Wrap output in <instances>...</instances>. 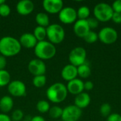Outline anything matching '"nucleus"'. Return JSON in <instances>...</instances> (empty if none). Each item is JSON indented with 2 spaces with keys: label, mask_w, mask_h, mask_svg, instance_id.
Listing matches in <instances>:
<instances>
[{
  "label": "nucleus",
  "mask_w": 121,
  "mask_h": 121,
  "mask_svg": "<svg viewBox=\"0 0 121 121\" xmlns=\"http://www.w3.org/2000/svg\"><path fill=\"white\" fill-rule=\"evenodd\" d=\"M57 49L55 45L48 40L38 42L34 48V53L38 59L41 60H48L53 58L56 55Z\"/></svg>",
  "instance_id": "nucleus-3"
},
{
  "label": "nucleus",
  "mask_w": 121,
  "mask_h": 121,
  "mask_svg": "<svg viewBox=\"0 0 121 121\" xmlns=\"http://www.w3.org/2000/svg\"><path fill=\"white\" fill-rule=\"evenodd\" d=\"M82 109L74 105H69L63 108L62 114V121H78L82 116Z\"/></svg>",
  "instance_id": "nucleus-8"
},
{
  "label": "nucleus",
  "mask_w": 121,
  "mask_h": 121,
  "mask_svg": "<svg viewBox=\"0 0 121 121\" xmlns=\"http://www.w3.org/2000/svg\"><path fill=\"white\" fill-rule=\"evenodd\" d=\"M47 38L53 45L61 43L65 37V31L63 27L57 23L50 24L46 28Z\"/></svg>",
  "instance_id": "nucleus-4"
},
{
  "label": "nucleus",
  "mask_w": 121,
  "mask_h": 121,
  "mask_svg": "<svg viewBox=\"0 0 121 121\" xmlns=\"http://www.w3.org/2000/svg\"><path fill=\"white\" fill-rule=\"evenodd\" d=\"M94 83L91 81H86L84 82V89L87 91H91L94 89Z\"/></svg>",
  "instance_id": "nucleus-37"
},
{
  "label": "nucleus",
  "mask_w": 121,
  "mask_h": 121,
  "mask_svg": "<svg viewBox=\"0 0 121 121\" xmlns=\"http://www.w3.org/2000/svg\"><path fill=\"white\" fill-rule=\"evenodd\" d=\"M11 82V74L6 70H0V87H4L8 86Z\"/></svg>",
  "instance_id": "nucleus-23"
},
{
  "label": "nucleus",
  "mask_w": 121,
  "mask_h": 121,
  "mask_svg": "<svg viewBox=\"0 0 121 121\" xmlns=\"http://www.w3.org/2000/svg\"><path fill=\"white\" fill-rule=\"evenodd\" d=\"M68 91L67 86L61 83L56 82L50 85L46 91L48 99L54 104H60L64 101L67 96Z\"/></svg>",
  "instance_id": "nucleus-2"
},
{
  "label": "nucleus",
  "mask_w": 121,
  "mask_h": 121,
  "mask_svg": "<svg viewBox=\"0 0 121 121\" xmlns=\"http://www.w3.org/2000/svg\"><path fill=\"white\" fill-rule=\"evenodd\" d=\"M46 82H47V77L45 75L35 76L32 80L33 85L36 88L43 87L46 84Z\"/></svg>",
  "instance_id": "nucleus-24"
},
{
  "label": "nucleus",
  "mask_w": 121,
  "mask_h": 121,
  "mask_svg": "<svg viewBox=\"0 0 121 121\" xmlns=\"http://www.w3.org/2000/svg\"><path fill=\"white\" fill-rule=\"evenodd\" d=\"M21 121H28V120H22Z\"/></svg>",
  "instance_id": "nucleus-41"
},
{
  "label": "nucleus",
  "mask_w": 121,
  "mask_h": 121,
  "mask_svg": "<svg viewBox=\"0 0 121 121\" xmlns=\"http://www.w3.org/2000/svg\"><path fill=\"white\" fill-rule=\"evenodd\" d=\"M13 107V100L10 96H4L0 99V111L2 113L10 112Z\"/></svg>",
  "instance_id": "nucleus-19"
},
{
  "label": "nucleus",
  "mask_w": 121,
  "mask_h": 121,
  "mask_svg": "<svg viewBox=\"0 0 121 121\" xmlns=\"http://www.w3.org/2000/svg\"><path fill=\"white\" fill-rule=\"evenodd\" d=\"M7 89L11 96L14 97H23L26 94V86L20 80H13L7 86Z\"/></svg>",
  "instance_id": "nucleus-9"
},
{
  "label": "nucleus",
  "mask_w": 121,
  "mask_h": 121,
  "mask_svg": "<svg viewBox=\"0 0 121 121\" xmlns=\"http://www.w3.org/2000/svg\"><path fill=\"white\" fill-rule=\"evenodd\" d=\"M4 3H6V1H5L4 0H0V5H1V4H4Z\"/></svg>",
  "instance_id": "nucleus-40"
},
{
  "label": "nucleus",
  "mask_w": 121,
  "mask_h": 121,
  "mask_svg": "<svg viewBox=\"0 0 121 121\" xmlns=\"http://www.w3.org/2000/svg\"><path fill=\"white\" fill-rule=\"evenodd\" d=\"M83 38L88 43H94L99 40V36L98 33L93 30H90Z\"/></svg>",
  "instance_id": "nucleus-28"
},
{
  "label": "nucleus",
  "mask_w": 121,
  "mask_h": 121,
  "mask_svg": "<svg viewBox=\"0 0 121 121\" xmlns=\"http://www.w3.org/2000/svg\"><path fill=\"white\" fill-rule=\"evenodd\" d=\"M111 112V106L108 103L103 104L100 107V113L104 117H108Z\"/></svg>",
  "instance_id": "nucleus-29"
},
{
  "label": "nucleus",
  "mask_w": 121,
  "mask_h": 121,
  "mask_svg": "<svg viewBox=\"0 0 121 121\" xmlns=\"http://www.w3.org/2000/svg\"><path fill=\"white\" fill-rule=\"evenodd\" d=\"M66 86L69 93L77 96L84 90V82L82 79L76 78L68 82Z\"/></svg>",
  "instance_id": "nucleus-15"
},
{
  "label": "nucleus",
  "mask_w": 121,
  "mask_h": 121,
  "mask_svg": "<svg viewBox=\"0 0 121 121\" xmlns=\"http://www.w3.org/2000/svg\"><path fill=\"white\" fill-rule=\"evenodd\" d=\"M63 1L62 0H44L43 7L44 10L51 14L59 13L63 9Z\"/></svg>",
  "instance_id": "nucleus-12"
},
{
  "label": "nucleus",
  "mask_w": 121,
  "mask_h": 121,
  "mask_svg": "<svg viewBox=\"0 0 121 121\" xmlns=\"http://www.w3.org/2000/svg\"><path fill=\"white\" fill-rule=\"evenodd\" d=\"M77 18H79V19L86 20L89 17L90 9L86 6H82L77 11Z\"/></svg>",
  "instance_id": "nucleus-27"
},
{
  "label": "nucleus",
  "mask_w": 121,
  "mask_h": 121,
  "mask_svg": "<svg viewBox=\"0 0 121 121\" xmlns=\"http://www.w3.org/2000/svg\"><path fill=\"white\" fill-rule=\"evenodd\" d=\"M50 108V105L49 102L45 100H40L39 101H38L36 104L37 111L41 113H48Z\"/></svg>",
  "instance_id": "nucleus-25"
},
{
  "label": "nucleus",
  "mask_w": 121,
  "mask_h": 121,
  "mask_svg": "<svg viewBox=\"0 0 121 121\" xmlns=\"http://www.w3.org/2000/svg\"><path fill=\"white\" fill-rule=\"evenodd\" d=\"M33 34L34 35V36H35V38L37 39L38 42L45 40V38H47L46 28H44V27H42V26H37L34 28Z\"/></svg>",
  "instance_id": "nucleus-21"
},
{
  "label": "nucleus",
  "mask_w": 121,
  "mask_h": 121,
  "mask_svg": "<svg viewBox=\"0 0 121 121\" xmlns=\"http://www.w3.org/2000/svg\"><path fill=\"white\" fill-rule=\"evenodd\" d=\"M62 111L63 109L58 106H53L52 107H50L49 111H48V114L49 116L53 119H57L62 117Z\"/></svg>",
  "instance_id": "nucleus-26"
},
{
  "label": "nucleus",
  "mask_w": 121,
  "mask_h": 121,
  "mask_svg": "<svg viewBox=\"0 0 121 121\" xmlns=\"http://www.w3.org/2000/svg\"><path fill=\"white\" fill-rule=\"evenodd\" d=\"M91 103V97L89 94L86 92H82L79 94L77 95L74 99V105L79 108L80 109H83L86 108Z\"/></svg>",
  "instance_id": "nucleus-18"
},
{
  "label": "nucleus",
  "mask_w": 121,
  "mask_h": 121,
  "mask_svg": "<svg viewBox=\"0 0 121 121\" xmlns=\"http://www.w3.org/2000/svg\"><path fill=\"white\" fill-rule=\"evenodd\" d=\"M0 121H11V118L6 113H0Z\"/></svg>",
  "instance_id": "nucleus-38"
},
{
  "label": "nucleus",
  "mask_w": 121,
  "mask_h": 121,
  "mask_svg": "<svg viewBox=\"0 0 121 121\" xmlns=\"http://www.w3.org/2000/svg\"><path fill=\"white\" fill-rule=\"evenodd\" d=\"M11 13V8L10 6L4 3L0 5V16L2 17H7Z\"/></svg>",
  "instance_id": "nucleus-31"
},
{
  "label": "nucleus",
  "mask_w": 121,
  "mask_h": 121,
  "mask_svg": "<svg viewBox=\"0 0 121 121\" xmlns=\"http://www.w3.org/2000/svg\"><path fill=\"white\" fill-rule=\"evenodd\" d=\"M35 8L34 3L30 0L19 1L16 6V11L21 16H27L30 14Z\"/></svg>",
  "instance_id": "nucleus-13"
},
{
  "label": "nucleus",
  "mask_w": 121,
  "mask_h": 121,
  "mask_svg": "<svg viewBox=\"0 0 121 121\" xmlns=\"http://www.w3.org/2000/svg\"><path fill=\"white\" fill-rule=\"evenodd\" d=\"M91 73V68L87 63H84L77 67V74L82 78H88Z\"/></svg>",
  "instance_id": "nucleus-22"
},
{
  "label": "nucleus",
  "mask_w": 121,
  "mask_h": 121,
  "mask_svg": "<svg viewBox=\"0 0 121 121\" xmlns=\"http://www.w3.org/2000/svg\"><path fill=\"white\" fill-rule=\"evenodd\" d=\"M23 112L21 109H16L13 111L11 114V121H21L23 118Z\"/></svg>",
  "instance_id": "nucleus-30"
},
{
  "label": "nucleus",
  "mask_w": 121,
  "mask_h": 121,
  "mask_svg": "<svg viewBox=\"0 0 121 121\" xmlns=\"http://www.w3.org/2000/svg\"><path fill=\"white\" fill-rule=\"evenodd\" d=\"M28 69L34 77L38 75H45L46 72V65L40 59H33L28 65Z\"/></svg>",
  "instance_id": "nucleus-11"
},
{
  "label": "nucleus",
  "mask_w": 121,
  "mask_h": 121,
  "mask_svg": "<svg viewBox=\"0 0 121 121\" xmlns=\"http://www.w3.org/2000/svg\"><path fill=\"white\" fill-rule=\"evenodd\" d=\"M111 6L114 12L121 13V0H116L113 1Z\"/></svg>",
  "instance_id": "nucleus-33"
},
{
  "label": "nucleus",
  "mask_w": 121,
  "mask_h": 121,
  "mask_svg": "<svg viewBox=\"0 0 121 121\" xmlns=\"http://www.w3.org/2000/svg\"><path fill=\"white\" fill-rule=\"evenodd\" d=\"M113 10L112 6L105 2H101L97 4L94 8V17L99 21L106 22L112 18L113 14Z\"/></svg>",
  "instance_id": "nucleus-5"
},
{
  "label": "nucleus",
  "mask_w": 121,
  "mask_h": 121,
  "mask_svg": "<svg viewBox=\"0 0 121 121\" xmlns=\"http://www.w3.org/2000/svg\"><path fill=\"white\" fill-rule=\"evenodd\" d=\"M61 76L64 80L67 82L76 79L78 76L77 67L71 64L65 65L61 71Z\"/></svg>",
  "instance_id": "nucleus-17"
},
{
  "label": "nucleus",
  "mask_w": 121,
  "mask_h": 121,
  "mask_svg": "<svg viewBox=\"0 0 121 121\" xmlns=\"http://www.w3.org/2000/svg\"><path fill=\"white\" fill-rule=\"evenodd\" d=\"M111 19L116 23H118V24L121 23V13L113 12V14L112 16V18Z\"/></svg>",
  "instance_id": "nucleus-35"
},
{
  "label": "nucleus",
  "mask_w": 121,
  "mask_h": 121,
  "mask_svg": "<svg viewBox=\"0 0 121 121\" xmlns=\"http://www.w3.org/2000/svg\"><path fill=\"white\" fill-rule=\"evenodd\" d=\"M99 39L105 44L114 43L118 37V32L112 27H104L98 33Z\"/></svg>",
  "instance_id": "nucleus-7"
},
{
  "label": "nucleus",
  "mask_w": 121,
  "mask_h": 121,
  "mask_svg": "<svg viewBox=\"0 0 121 121\" xmlns=\"http://www.w3.org/2000/svg\"><path fill=\"white\" fill-rule=\"evenodd\" d=\"M19 43L21 47L26 48H34L38 43V40L34 36L33 33H25L20 36Z\"/></svg>",
  "instance_id": "nucleus-16"
},
{
  "label": "nucleus",
  "mask_w": 121,
  "mask_h": 121,
  "mask_svg": "<svg viewBox=\"0 0 121 121\" xmlns=\"http://www.w3.org/2000/svg\"><path fill=\"white\" fill-rule=\"evenodd\" d=\"M35 22L38 26L47 28L50 25V18L46 13L39 12L35 16Z\"/></svg>",
  "instance_id": "nucleus-20"
},
{
  "label": "nucleus",
  "mask_w": 121,
  "mask_h": 121,
  "mask_svg": "<svg viewBox=\"0 0 121 121\" xmlns=\"http://www.w3.org/2000/svg\"><path fill=\"white\" fill-rule=\"evenodd\" d=\"M86 51L82 47H76L73 48L69 54V61L71 65L79 67L86 62Z\"/></svg>",
  "instance_id": "nucleus-6"
},
{
  "label": "nucleus",
  "mask_w": 121,
  "mask_h": 121,
  "mask_svg": "<svg viewBox=\"0 0 121 121\" xmlns=\"http://www.w3.org/2000/svg\"><path fill=\"white\" fill-rule=\"evenodd\" d=\"M107 121H121V116L118 113H111L108 116Z\"/></svg>",
  "instance_id": "nucleus-34"
},
{
  "label": "nucleus",
  "mask_w": 121,
  "mask_h": 121,
  "mask_svg": "<svg viewBox=\"0 0 121 121\" xmlns=\"http://www.w3.org/2000/svg\"><path fill=\"white\" fill-rule=\"evenodd\" d=\"M73 30L77 36L79 38H84L91 30V29L86 20L78 19L74 23Z\"/></svg>",
  "instance_id": "nucleus-14"
},
{
  "label": "nucleus",
  "mask_w": 121,
  "mask_h": 121,
  "mask_svg": "<svg viewBox=\"0 0 121 121\" xmlns=\"http://www.w3.org/2000/svg\"><path fill=\"white\" fill-rule=\"evenodd\" d=\"M86 21L88 23V25H89L90 29L96 28L99 26V21L97 18H96L95 17H89L86 19Z\"/></svg>",
  "instance_id": "nucleus-32"
},
{
  "label": "nucleus",
  "mask_w": 121,
  "mask_h": 121,
  "mask_svg": "<svg viewBox=\"0 0 121 121\" xmlns=\"http://www.w3.org/2000/svg\"><path fill=\"white\" fill-rule=\"evenodd\" d=\"M19 40L11 36H4L0 39V54L5 57H13L21 50Z\"/></svg>",
  "instance_id": "nucleus-1"
},
{
  "label": "nucleus",
  "mask_w": 121,
  "mask_h": 121,
  "mask_svg": "<svg viewBox=\"0 0 121 121\" xmlns=\"http://www.w3.org/2000/svg\"><path fill=\"white\" fill-rule=\"evenodd\" d=\"M58 17L60 21L65 24L73 23L77 21V11L71 6L63 7L58 13Z\"/></svg>",
  "instance_id": "nucleus-10"
},
{
  "label": "nucleus",
  "mask_w": 121,
  "mask_h": 121,
  "mask_svg": "<svg viewBox=\"0 0 121 121\" xmlns=\"http://www.w3.org/2000/svg\"><path fill=\"white\" fill-rule=\"evenodd\" d=\"M30 121H45V119L41 116H35L33 117Z\"/></svg>",
  "instance_id": "nucleus-39"
},
{
  "label": "nucleus",
  "mask_w": 121,
  "mask_h": 121,
  "mask_svg": "<svg viewBox=\"0 0 121 121\" xmlns=\"http://www.w3.org/2000/svg\"><path fill=\"white\" fill-rule=\"evenodd\" d=\"M6 65H7L6 58L4 56L0 55V70L5 69V67H6Z\"/></svg>",
  "instance_id": "nucleus-36"
}]
</instances>
